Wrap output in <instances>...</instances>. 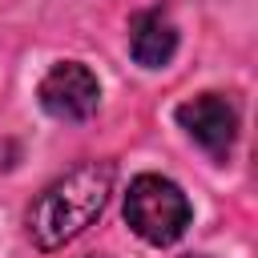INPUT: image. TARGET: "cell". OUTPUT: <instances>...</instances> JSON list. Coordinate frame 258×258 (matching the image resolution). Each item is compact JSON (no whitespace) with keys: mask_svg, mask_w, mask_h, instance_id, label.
<instances>
[{"mask_svg":"<svg viewBox=\"0 0 258 258\" xmlns=\"http://www.w3.org/2000/svg\"><path fill=\"white\" fill-rule=\"evenodd\" d=\"M113 161H81L69 173H60L28 210V234L40 250H60L77 234L101 218L109 194H113Z\"/></svg>","mask_w":258,"mask_h":258,"instance_id":"cell-1","label":"cell"},{"mask_svg":"<svg viewBox=\"0 0 258 258\" xmlns=\"http://www.w3.org/2000/svg\"><path fill=\"white\" fill-rule=\"evenodd\" d=\"M194 210L189 198L181 194L177 181L161 177V173H137L129 181L125 194V222L137 238H145L149 246H169L185 234Z\"/></svg>","mask_w":258,"mask_h":258,"instance_id":"cell-2","label":"cell"},{"mask_svg":"<svg viewBox=\"0 0 258 258\" xmlns=\"http://www.w3.org/2000/svg\"><path fill=\"white\" fill-rule=\"evenodd\" d=\"M36 97H40V109L56 121H85L101 105V85L93 69H85L81 60H60L44 73Z\"/></svg>","mask_w":258,"mask_h":258,"instance_id":"cell-3","label":"cell"},{"mask_svg":"<svg viewBox=\"0 0 258 258\" xmlns=\"http://www.w3.org/2000/svg\"><path fill=\"white\" fill-rule=\"evenodd\" d=\"M177 125H181L214 161H226L230 149H234V137H238V109H234V101L222 97V93H202V97L177 105Z\"/></svg>","mask_w":258,"mask_h":258,"instance_id":"cell-4","label":"cell"},{"mask_svg":"<svg viewBox=\"0 0 258 258\" xmlns=\"http://www.w3.org/2000/svg\"><path fill=\"white\" fill-rule=\"evenodd\" d=\"M129 52L141 69H161L177 52V24L165 8H141L129 20Z\"/></svg>","mask_w":258,"mask_h":258,"instance_id":"cell-5","label":"cell"},{"mask_svg":"<svg viewBox=\"0 0 258 258\" xmlns=\"http://www.w3.org/2000/svg\"><path fill=\"white\" fill-rule=\"evenodd\" d=\"M185 258H210V254H185Z\"/></svg>","mask_w":258,"mask_h":258,"instance_id":"cell-6","label":"cell"},{"mask_svg":"<svg viewBox=\"0 0 258 258\" xmlns=\"http://www.w3.org/2000/svg\"><path fill=\"white\" fill-rule=\"evenodd\" d=\"M89 258H109V254H89Z\"/></svg>","mask_w":258,"mask_h":258,"instance_id":"cell-7","label":"cell"}]
</instances>
